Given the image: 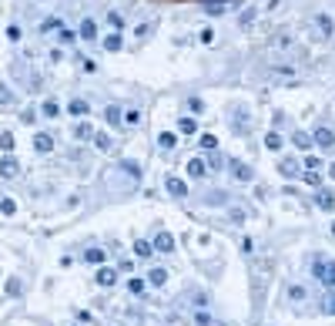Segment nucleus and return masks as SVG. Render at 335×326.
I'll return each mask as SVG.
<instances>
[{"label":"nucleus","mask_w":335,"mask_h":326,"mask_svg":"<svg viewBox=\"0 0 335 326\" xmlns=\"http://www.w3.org/2000/svg\"><path fill=\"white\" fill-rule=\"evenodd\" d=\"M232 128L238 131V135H245V131L252 128V114H248V108H245V105H238V108L232 111Z\"/></svg>","instance_id":"1"},{"label":"nucleus","mask_w":335,"mask_h":326,"mask_svg":"<svg viewBox=\"0 0 335 326\" xmlns=\"http://www.w3.org/2000/svg\"><path fill=\"white\" fill-rule=\"evenodd\" d=\"M17 175H20V165H17V158L14 155H4L0 158V179H17Z\"/></svg>","instance_id":"2"},{"label":"nucleus","mask_w":335,"mask_h":326,"mask_svg":"<svg viewBox=\"0 0 335 326\" xmlns=\"http://www.w3.org/2000/svg\"><path fill=\"white\" fill-rule=\"evenodd\" d=\"M312 145L332 148V145H335V131H332V128H315V131H312Z\"/></svg>","instance_id":"3"},{"label":"nucleus","mask_w":335,"mask_h":326,"mask_svg":"<svg viewBox=\"0 0 335 326\" xmlns=\"http://www.w3.org/2000/svg\"><path fill=\"white\" fill-rule=\"evenodd\" d=\"M34 152H40V155L54 152V138H50L47 131H37V135H34Z\"/></svg>","instance_id":"4"},{"label":"nucleus","mask_w":335,"mask_h":326,"mask_svg":"<svg viewBox=\"0 0 335 326\" xmlns=\"http://www.w3.org/2000/svg\"><path fill=\"white\" fill-rule=\"evenodd\" d=\"M228 168H232L235 182H252V168H248L245 162H238V158H232V162H228Z\"/></svg>","instance_id":"5"},{"label":"nucleus","mask_w":335,"mask_h":326,"mask_svg":"<svg viewBox=\"0 0 335 326\" xmlns=\"http://www.w3.org/2000/svg\"><path fill=\"white\" fill-rule=\"evenodd\" d=\"M151 245H154V253H175V236H168V232H158Z\"/></svg>","instance_id":"6"},{"label":"nucleus","mask_w":335,"mask_h":326,"mask_svg":"<svg viewBox=\"0 0 335 326\" xmlns=\"http://www.w3.org/2000/svg\"><path fill=\"white\" fill-rule=\"evenodd\" d=\"M278 171L285 175V179H295V175H302V165H298V158H282Z\"/></svg>","instance_id":"7"},{"label":"nucleus","mask_w":335,"mask_h":326,"mask_svg":"<svg viewBox=\"0 0 335 326\" xmlns=\"http://www.w3.org/2000/svg\"><path fill=\"white\" fill-rule=\"evenodd\" d=\"M164 188H168L175 198H184V195H188V185H184L181 179H175V175H168V179H164Z\"/></svg>","instance_id":"8"},{"label":"nucleus","mask_w":335,"mask_h":326,"mask_svg":"<svg viewBox=\"0 0 335 326\" xmlns=\"http://www.w3.org/2000/svg\"><path fill=\"white\" fill-rule=\"evenodd\" d=\"M315 205L325 209V212H332V209H335V195L328 192V188H319V192H315Z\"/></svg>","instance_id":"9"},{"label":"nucleus","mask_w":335,"mask_h":326,"mask_svg":"<svg viewBox=\"0 0 335 326\" xmlns=\"http://www.w3.org/2000/svg\"><path fill=\"white\" fill-rule=\"evenodd\" d=\"M104 121L111 124V128H121V121H124L121 108H118V105H107V108H104Z\"/></svg>","instance_id":"10"},{"label":"nucleus","mask_w":335,"mask_h":326,"mask_svg":"<svg viewBox=\"0 0 335 326\" xmlns=\"http://www.w3.org/2000/svg\"><path fill=\"white\" fill-rule=\"evenodd\" d=\"M114 283H118V269L101 266V269H97V286H114Z\"/></svg>","instance_id":"11"},{"label":"nucleus","mask_w":335,"mask_h":326,"mask_svg":"<svg viewBox=\"0 0 335 326\" xmlns=\"http://www.w3.org/2000/svg\"><path fill=\"white\" fill-rule=\"evenodd\" d=\"M315 27H319L322 37H332V31H335V24H332V17H328V14H319V17H315Z\"/></svg>","instance_id":"12"},{"label":"nucleus","mask_w":335,"mask_h":326,"mask_svg":"<svg viewBox=\"0 0 335 326\" xmlns=\"http://www.w3.org/2000/svg\"><path fill=\"white\" fill-rule=\"evenodd\" d=\"M74 138H77V141H91V138H94V128H91L88 121H77V124H74Z\"/></svg>","instance_id":"13"},{"label":"nucleus","mask_w":335,"mask_h":326,"mask_svg":"<svg viewBox=\"0 0 335 326\" xmlns=\"http://www.w3.org/2000/svg\"><path fill=\"white\" fill-rule=\"evenodd\" d=\"M292 145H295L298 152H309V148H312V135H309V131H295V135H292Z\"/></svg>","instance_id":"14"},{"label":"nucleus","mask_w":335,"mask_h":326,"mask_svg":"<svg viewBox=\"0 0 335 326\" xmlns=\"http://www.w3.org/2000/svg\"><path fill=\"white\" fill-rule=\"evenodd\" d=\"M188 175H191V179H205V175H208V165L201 162V158H191V162H188Z\"/></svg>","instance_id":"15"},{"label":"nucleus","mask_w":335,"mask_h":326,"mask_svg":"<svg viewBox=\"0 0 335 326\" xmlns=\"http://www.w3.org/2000/svg\"><path fill=\"white\" fill-rule=\"evenodd\" d=\"M14 105H17V94H14V91H10L4 81H0V108H14Z\"/></svg>","instance_id":"16"},{"label":"nucleus","mask_w":335,"mask_h":326,"mask_svg":"<svg viewBox=\"0 0 335 326\" xmlns=\"http://www.w3.org/2000/svg\"><path fill=\"white\" fill-rule=\"evenodd\" d=\"M77 34L84 37V41H94V37H97V24H94V20H80Z\"/></svg>","instance_id":"17"},{"label":"nucleus","mask_w":335,"mask_h":326,"mask_svg":"<svg viewBox=\"0 0 335 326\" xmlns=\"http://www.w3.org/2000/svg\"><path fill=\"white\" fill-rule=\"evenodd\" d=\"M121 171H124V175H128V179H141V165L137 162H131V158H124V162H121Z\"/></svg>","instance_id":"18"},{"label":"nucleus","mask_w":335,"mask_h":326,"mask_svg":"<svg viewBox=\"0 0 335 326\" xmlns=\"http://www.w3.org/2000/svg\"><path fill=\"white\" fill-rule=\"evenodd\" d=\"M134 256H137V259H151V256H154V245L144 242V239H137V242H134Z\"/></svg>","instance_id":"19"},{"label":"nucleus","mask_w":335,"mask_h":326,"mask_svg":"<svg viewBox=\"0 0 335 326\" xmlns=\"http://www.w3.org/2000/svg\"><path fill=\"white\" fill-rule=\"evenodd\" d=\"M282 145H285V141H282L278 131H268V135H265V148H268V152H282Z\"/></svg>","instance_id":"20"},{"label":"nucleus","mask_w":335,"mask_h":326,"mask_svg":"<svg viewBox=\"0 0 335 326\" xmlns=\"http://www.w3.org/2000/svg\"><path fill=\"white\" fill-rule=\"evenodd\" d=\"M232 7V0H205V10L208 14H221V10Z\"/></svg>","instance_id":"21"},{"label":"nucleus","mask_w":335,"mask_h":326,"mask_svg":"<svg viewBox=\"0 0 335 326\" xmlns=\"http://www.w3.org/2000/svg\"><path fill=\"white\" fill-rule=\"evenodd\" d=\"M158 145L164 148V152H171V148L178 145V138H175V135H171V131H161V135H158Z\"/></svg>","instance_id":"22"},{"label":"nucleus","mask_w":335,"mask_h":326,"mask_svg":"<svg viewBox=\"0 0 335 326\" xmlns=\"http://www.w3.org/2000/svg\"><path fill=\"white\" fill-rule=\"evenodd\" d=\"M178 131H181V135H194V131H198V121H194V118H181V121H178Z\"/></svg>","instance_id":"23"},{"label":"nucleus","mask_w":335,"mask_h":326,"mask_svg":"<svg viewBox=\"0 0 335 326\" xmlns=\"http://www.w3.org/2000/svg\"><path fill=\"white\" fill-rule=\"evenodd\" d=\"M84 262H91V266H101V262H104V249H88V253H84Z\"/></svg>","instance_id":"24"},{"label":"nucleus","mask_w":335,"mask_h":326,"mask_svg":"<svg viewBox=\"0 0 335 326\" xmlns=\"http://www.w3.org/2000/svg\"><path fill=\"white\" fill-rule=\"evenodd\" d=\"M148 283H151V286H164L168 283V272L164 269H151V272H148Z\"/></svg>","instance_id":"25"},{"label":"nucleus","mask_w":335,"mask_h":326,"mask_svg":"<svg viewBox=\"0 0 335 326\" xmlns=\"http://www.w3.org/2000/svg\"><path fill=\"white\" fill-rule=\"evenodd\" d=\"M40 114H44V118H57V114H61V105H57V101H44Z\"/></svg>","instance_id":"26"},{"label":"nucleus","mask_w":335,"mask_h":326,"mask_svg":"<svg viewBox=\"0 0 335 326\" xmlns=\"http://www.w3.org/2000/svg\"><path fill=\"white\" fill-rule=\"evenodd\" d=\"M322 283H325V286H332V289H335V262H328L325 269H322Z\"/></svg>","instance_id":"27"},{"label":"nucleus","mask_w":335,"mask_h":326,"mask_svg":"<svg viewBox=\"0 0 335 326\" xmlns=\"http://www.w3.org/2000/svg\"><path fill=\"white\" fill-rule=\"evenodd\" d=\"M0 148H4V155H10V152H14V135H10V131H4V135H0Z\"/></svg>","instance_id":"28"},{"label":"nucleus","mask_w":335,"mask_h":326,"mask_svg":"<svg viewBox=\"0 0 335 326\" xmlns=\"http://www.w3.org/2000/svg\"><path fill=\"white\" fill-rule=\"evenodd\" d=\"M305 296H309V293H305V286H288V299H295V303L302 299L305 303Z\"/></svg>","instance_id":"29"},{"label":"nucleus","mask_w":335,"mask_h":326,"mask_svg":"<svg viewBox=\"0 0 335 326\" xmlns=\"http://www.w3.org/2000/svg\"><path fill=\"white\" fill-rule=\"evenodd\" d=\"M104 51H121V34H111V37H104Z\"/></svg>","instance_id":"30"},{"label":"nucleus","mask_w":335,"mask_h":326,"mask_svg":"<svg viewBox=\"0 0 335 326\" xmlns=\"http://www.w3.org/2000/svg\"><path fill=\"white\" fill-rule=\"evenodd\" d=\"M91 141H94V145L101 148V152H107V148H111V138H107L104 131H101V135H97V131H94V138H91Z\"/></svg>","instance_id":"31"},{"label":"nucleus","mask_w":335,"mask_h":326,"mask_svg":"<svg viewBox=\"0 0 335 326\" xmlns=\"http://www.w3.org/2000/svg\"><path fill=\"white\" fill-rule=\"evenodd\" d=\"M71 114H88V101H84V98H74L71 101Z\"/></svg>","instance_id":"32"},{"label":"nucleus","mask_w":335,"mask_h":326,"mask_svg":"<svg viewBox=\"0 0 335 326\" xmlns=\"http://www.w3.org/2000/svg\"><path fill=\"white\" fill-rule=\"evenodd\" d=\"M201 148H205V152H215L218 138H215V135H201Z\"/></svg>","instance_id":"33"},{"label":"nucleus","mask_w":335,"mask_h":326,"mask_svg":"<svg viewBox=\"0 0 335 326\" xmlns=\"http://www.w3.org/2000/svg\"><path fill=\"white\" fill-rule=\"evenodd\" d=\"M107 24L114 27V34H118L121 27H124V17H121V14H114V10H111V14H107Z\"/></svg>","instance_id":"34"},{"label":"nucleus","mask_w":335,"mask_h":326,"mask_svg":"<svg viewBox=\"0 0 335 326\" xmlns=\"http://www.w3.org/2000/svg\"><path fill=\"white\" fill-rule=\"evenodd\" d=\"M144 286H148L144 279H131V283H128V289H131L134 296H144Z\"/></svg>","instance_id":"35"},{"label":"nucleus","mask_w":335,"mask_h":326,"mask_svg":"<svg viewBox=\"0 0 335 326\" xmlns=\"http://www.w3.org/2000/svg\"><path fill=\"white\" fill-rule=\"evenodd\" d=\"M0 212H4V215H14V212H17L14 198H0Z\"/></svg>","instance_id":"36"},{"label":"nucleus","mask_w":335,"mask_h":326,"mask_svg":"<svg viewBox=\"0 0 335 326\" xmlns=\"http://www.w3.org/2000/svg\"><path fill=\"white\" fill-rule=\"evenodd\" d=\"M302 179H305V182H309V185H315V188H319V185H322V175H319V171H312V168H309V171H305Z\"/></svg>","instance_id":"37"},{"label":"nucleus","mask_w":335,"mask_h":326,"mask_svg":"<svg viewBox=\"0 0 335 326\" xmlns=\"http://www.w3.org/2000/svg\"><path fill=\"white\" fill-rule=\"evenodd\" d=\"M57 27H61V20H57V17H47V20L40 24V31H57Z\"/></svg>","instance_id":"38"},{"label":"nucleus","mask_w":335,"mask_h":326,"mask_svg":"<svg viewBox=\"0 0 335 326\" xmlns=\"http://www.w3.org/2000/svg\"><path fill=\"white\" fill-rule=\"evenodd\" d=\"M7 293L10 296H20V293H24V286L17 283V279H10V283H7Z\"/></svg>","instance_id":"39"},{"label":"nucleus","mask_w":335,"mask_h":326,"mask_svg":"<svg viewBox=\"0 0 335 326\" xmlns=\"http://www.w3.org/2000/svg\"><path fill=\"white\" fill-rule=\"evenodd\" d=\"M221 165H225V158L211 152V158H208V168H215V171H218V168H221Z\"/></svg>","instance_id":"40"},{"label":"nucleus","mask_w":335,"mask_h":326,"mask_svg":"<svg viewBox=\"0 0 335 326\" xmlns=\"http://www.w3.org/2000/svg\"><path fill=\"white\" fill-rule=\"evenodd\" d=\"M201 108H205V105H201V98H188V111L201 114Z\"/></svg>","instance_id":"41"},{"label":"nucleus","mask_w":335,"mask_h":326,"mask_svg":"<svg viewBox=\"0 0 335 326\" xmlns=\"http://www.w3.org/2000/svg\"><path fill=\"white\" fill-rule=\"evenodd\" d=\"M194 323H198V326H208V323H211V316L201 310V313H194Z\"/></svg>","instance_id":"42"},{"label":"nucleus","mask_w":335,"mask_h":326,"mask_svg":"<svg viewBox=\"0 0 335 326\" xmlns=\"http://www.w3.org/2000/svg\"><path fill=\"white\" fill-rule=\"evenodd\" d=\"M124 121H128V124H137V121H141V111H128V114H124Z\"/></svg>","instance_id":"43"},{"label":"nucleus","mask_w":335,"mask_h":326,"mask_svg":"<svg viewBox=\"0 0 335 326\" xmlns=\"http://www.w3.org/2000/svg\"><path fill=\"white\" fill-rule=\"evenodd\" d=\"M252 20H255V10H245V14H241V27H248Z\"/></svg>","instance_id":"44"},{"label":"nucleus","mask_w":335,"mask_h":326,"mask_svg":"<svg viewBox=\"0 0 335 326\" xmlns=\"http://www.w3.org/2000/svg\"><path fill=\"white\" fill-rule=\"evenodd\" d=\"M148 34H151V24H144V27H137V31H134V37H137V41H141V37H148Z\"/></svg>","instance_id":"45"},{"label":"nucleus","mask_w":335,"mask_h":326,"mask_svg":"<svg viewBox=\"0 0 335 326\" xmlns=\"http://www.w3.org/2000/svg\"><path fill=\"white\" fill-rule=\"evenodd\" d=\"M61 44H74V34L64 31V27H61Z\"/></svg>","instance_id":"46"},{"label":"nucleus","mask_w":335,"mask_h":326,"mask_svg":"<svg viewBox=\"0 0 335 326\" xmlns=\"http://www.w3.org/2000/svg\"><path fill=\"white\" fill-rule=\"evenodd\" d=\"M305 165H309L312 171H319V165H322V162H319V158H315V155H309V158H305Z\"/></svg>","instance_id":"47"},{"label":"nucleus","mask_w":335,"mask_h":326,"mask_svg":"<svg viewBox=\"0 0 335 326\" xmlns=\"http://www.w3.org/2000/svg\"><path fill=\"white\" fill-rule=\"evenodd\" d=\"M325 310H328V313L335 316V299H325Z\"/></svg>","instance_id":"48"},{"label":"nucleus","mask_w":335,"mask_h":326,"mask_svg":"<svg viewBox=\"0 0 335 326\" xmlns=\"http://www.w3.org/2000/svg\"><path fill=\"white\" fill-rule=\"evenodd\" d=\"M328 175H332V179H335V165H328Z\"/></svg>","instance_id":"49"},{"label":"nucleus","mask_w":335,"mask_h":326,"mask_svg":"<svg viewBox=\"0 0 335 326\" xmlns=\"http://www.w3.org/2000/svg\"><path fill=\"white\" fill-rule=\"evenodd\" d=\"M332 236H335V225H332Z\"/></svg>","instance_id":"50"}]
</instances>
